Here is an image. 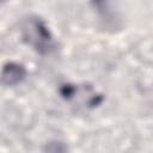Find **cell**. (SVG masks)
Returning <instances> with one entry per match:
<instances>
[{
    "label": "cell",
    "mask_w": 153,
    "mask_h": 153,
    "mask_svg": "<svg viewBox=\"0 0 153 153\" xmlns=\"http://www.w3.org/2000/svg\"><path fill=\"white\" fill-rule=\"evenodd\" d=\"M26 78V69L24 65L18 62H7L0 71V82L4 86H17Z\"/></svg>",
    "instance_id": "cell-2"
},
{
    "label": "cell",
    "mask_w": 153,
    "mask_h": 153,
    "mask_svg": "<svg viewBox=\"0 0 153 153\" xmlns=\"http://www.w3.org/2000/svg\"><path fill=\"white\" fill-rule=\"evenodd\" d=\"M2 1H6V0H0V2H2Z\"/></svg>",
    "instance_id": "cell-3"
},
{
    "label": "cell",
    "mask_w": 153,
    "mask_h": 153,
    "mask_svg": "<svg viewBox=\"0 0 153 153\" xmlns=\"http://www.w3.org/2000/svg\"><path fill=\"white\" fill-rule=\"evenodd\" d=\"M23 41L37 54L47 56L56 50V41L45 22L35 14L25 17L20 23Z\"/></svg>",
    "instance_id": "cell-1"
}]
</instances>
